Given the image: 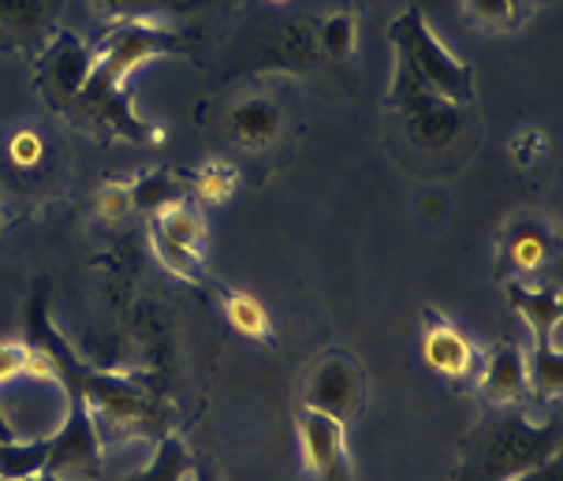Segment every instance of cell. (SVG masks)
<instances>
[{
    "instance_id": "cell-1",
    "label": "cell",
    "mask_w": 563,
    "mask_h": 481,
    "mask_svg": "<svg viewBox=\"0 0 563 481\" xmlns=\"http://www.w3.org/2000/svg\"><path fill=\"white\" fill-rule=\"evenodd\" d=\"M184 50V37L168 31V26H157L150 19H120L109 31V37H104L101 53H93V67L86 75L82 90L60 112L75 128L112 134V139H146V134L161 139V131H150L131 112L128 79L131 72H139V64Z\"/></svg>"
},
{
    "instance_id": "cell-2",
    "label": "cell",
    "mask_w": 563,
    "mask_h": 481,
    "mask_svg": "<svg viewBox=\"0 0 563 481\" xmlns=\"http://www.w3.org/2000/svg\"><path fill=\"white\" fill-rule=\"evenodd\" d=\"M388 34L396 50L393 105L404 117L433 101L463 105L474 98V67L444 50L418 8H407Z\"/></svg>"
},
{
    "instance_id": "cell-3",
    "label": "cell",
    "mask_w": 563,
    "mask_h": 481,
    "mask_svg": "<svg viewBox=\"0 0 563 481\" xmlns=\"http://www.w3.org/2000/svg\"><path fill=\"white\" fill-rule=\"evenodd\" d=\"M560 456V422L530 426L522 415L504 418L466 451L463 481H515Z\"/></svg>"
},
{
    "instance_id": "cell-4",
    "label": "cell",
    "mask_w": 563,
    "mask_h": 481,
    "mask_svg": "<svg viewBox=\"0 0 563 481\" xmlns=\"http://www.w3.org/2000/svg\"><path fill=\"white\" fill-rule=\"evenodd\" d=\"M299 448L302 463L318 481H351L347 470V422L324 415L318 407L299 411Z\"/></svg>"
},
{
    "instance_id": "cell-5",
    "label": "cell",
    "mask_w": 563,
    "mask_h": 481,
    "mask_svg": "<svg viewBox=\"0 0 563 481\" xmlns=\"http://www.w3.org/2000/svg\"><path fill=\"white\" fill-rule=\"evenodd\" d=\"M34 61H37V90H42V98L60 112L64 105L82 90L86 75H90V67H93V53L86 50L75 34L56 31V37L34 56Z\"/></svg>"
},
{
    "instance_id": "cell-6",
    "label": "cell",
    "mask_w": 563,
    "mask_h": 481,
    "mask_svg": "<svg viewBox=\"0 0 563 481\" xmlns=\"http://www.w3.org/2000/svg\"><path fill=\"white\" fill-rule=\"evenodd\" d=\"M64 0H0V50L37 56L56 37Z\"/></svg>"
},
{
    "instance_id": "cell-7",
    "label": "cell",
    "mask_w": 563,
    "mask_h": 481,
    "mask_svg": "<svg viewBox=\"0 0 563 481\" xmlns=\"http://www.w3.org/2000/svg\"><path fill=\"white\" fill-rule=\"evenodd\" d=\"M362 396H366V381L351 359H324L307 381V407H318L340 422L358 415Z\"/></svg>"
},
{
    "instance_id": "cell-8",
    "label": "cell",
    "mask_w": 563,
    "mask_h": 481,
    "mask_svg": "<svg viewBox=\"0 0 563 481\" xmlns=\"http://www.w3.org/2000/svg\"><path fill=\"white\" fill-rule=\"evenodd\" d=\"M98 451L101 440L93 433V422L86 415L82 400L68 403V422L49 437V459H45V474L49 470H82V474H98Z\"/></svg>"
},
{
    "instance_id": "cell-9",
    "label": "cell",
    "mask_w": 563,
    "mask_h": 481,
    "mask_svg": "<svg viewBox=\"0 0 563 481\" xmlns=\"http://www.w3.org/2000/svg\"><path fill=\"white\" fill-rule=\"evenodd\" d=\"M422 359L433 373L448 381H463L478 373V348H474L455 325L441 321V317L426 314V336H422Z\"/></svg>"
},
{
    "instance_id": "cell-10",
    "label": "cell",
    "mask_w": 563,
    "mask_h": 481,
    "mask_svg": "<svg viewBox=\"0 0 563 481\" xmlns=\"http://www.w3.org/2000/svg\"><path fill=\"white\" fill-rule=\"evenodd\" d=\"M478 392L489 407H515V403L527 400V354H522L515 343H496V348L485 354V362L478 365Z\"/></svg>"
},
{
    "instance_id": "cell-11",
    "label": "cell",
    "mask_w": 563,
    "mask_h": 481,
    "mask_svg": "<svg viewBox=\"0 0 563 481\" xmlns=\"http://www.w3.org/2000/svg\"><path fill=\"white\" fill-rule=\"evenodd\" d=\"M508 299H511L515 310H519L522 321H527L530 329H533V340H538V343H552V348H560V343L552 340V332L560 329V317H563L560 292H552V287L508 284Z\"/></svg>"
},
{
    "instance_id": "cell-12",
    "label": "cell",
    "mask_w": 563,
    "mask_h": 481,
    "mask_svg": "<svg viewBox=\"0 0 563 481\" xmlns=\"http://www.w3.org/2000/svg\"><path fill=\"white\" fill-rule=\"evenodd\" d=\"M228 123H232V134L243 146L257 150V146H269L276 131H280V109L269 98H251L232 112Z\"/></svg>"
},
{
    "instance_id": "cell-13",
    "label": "cell",
    "mask_w": 563,
    "mask_h": 481,
    "mask_svg": "<svg viewBox=\"0 0 563 481\" xmlns=\"http://www.w3.org/2000/svg\"><path fill=\"white\" fill-rule=\"evenodd\" d=\"M154 228L161 236H168L172 243H184L190 250H202V243H206V217H202V209L187 198H179L161 209L154 217Z\"/></svg>"
},
{
    "instance_id": "cell-14",
    "label": "cell",
    "mask_w": 563,
    "mask_h": 481,
    "mask_svg": "<svg viewBox=\"0 0 563 481\" xmlns=\"http://www.w3.org/2000/svg\"><path fill=\"white\" fill-rule=\"evenodd\" d=\"M224 317L235 332L246 336V340H269L273 336V321H269V314H265V306L246 292L224 295Z\"/></svg>"
},
{
    "instance_id": "cell-15",
    "label": "cell",
    "mask_w": 563,
    "mask_h": 481,
    "mask_svg": "<svg viewBox=\"0 0 563 481\" xmlns=\"http://www.w3.org/2000/svg\"><path fill=\"white\" fill-rule=\"evenodd\" d=\"M150 243H154V254L157 262L168 269L172 276H179V281L187 284H198L206 273V262H202V250H190L184 243H172L168 236H161L154 225H150Z\"/></svg>"
},
{
    "instance_id": "cell-16",
    "label": "cell",
    "mask_w": 563,
    "mask_h": 481,
    "mask_svg": "<svg viewBox=\"0 0 563 481\" xmlns=\"http://www.w3.org/2000/svg\"><path fill=\"white\" fill-rule=\"evenodd\" d=\"M190 451L187 445L179 437H165L157 445V456H154V463H150L142 474H131V478H123V481H187L190 474Z\"/></svg>"
},
{
    "instance_id": "cell-17",
    "label": "cell",
    "mask_w": 563,
    "mask_h": 481,
    "mask_svg": "<svg viewBox=\"0 0 563 481\" xmlns=\"http://www.w3.org/2000/svg\"><path fill=\"white\" fill-rule=\"evenodd\" d=\"M527 381L538 396L545 400H560V389H563V359H560V348L552 343H533V354L527 362Z\"/></svg>"
},
{
    "instance_id": "cell-18",
    "label": "cell",
    "mask_w": 563,
    "mask_h": 481,
    "mask_svg": "<svg viewBox=\"0 0 563 481\" xmlns=\"http://www.w3.org/2000/svg\"><path fill=\"white\" fill-rule=\"evenodd\" d=\"M179 198H184V190H179V179L172 176V172H150V176H142L135 187H131V206H139L142 214H150V217H157L161 209Z\"/></svg>"
},
{
    "instance_id": "cell-19",
    "label": "cell",
    "mask_w": 563,
    "mask_h": 481,
    "mask_svg": "<svg viewBox=\"0 0 563 481\" xmlns=\"http://www.w3.org/2000/svg\"><path fill=\"white\" fill-rule=\"evenodd\" d=\"M545 254H549V243L538 228H519L508 243V262L515 273H538L545 265Z\"/></svg>"
},
{
    "instance_id": "cell-20",
    "label": "cell",
    "mask_w": 563,
    "mask_h": 481,
    "mask_svg": "<svg viewBox=\"0 0 563 481\" xmlns=\"http://www.w3.org/2000/svg\"><path fill=\"white\" fill-rule=\"evenodd\" d=\"M355 31H358L355 12H332L321 23L318 42H321V50L332 56V61H343V56L355 53Z\"/></svg>"
},
{
    "instance_id": "cell-21",
    "label": "cell",
    "mask_w": 563,
    "mask_h": 481,
    "mask_svg": "<svg viewBox=\"0 0 563 481\" xmlns=\"http://www.w3.org/2000/svg\"><path fill=\"white\" fill-rule=\"evenodd\" d=\"M235 183H240V176H235L232 165H224V161H213V165H206L202 172H198V198L209 201V206H221V201L232 198Z\"/></svg>"
},
{
    "instance_id": "cell-22",
    "label": "cell",
    "mask_w": 563,
    "mask_h": 481,
    "mask_svg": "<svg viewBox=\"0 0 563 481\" xmlns=\"http://www.w3.org/2000/svg\"><path fill=\"white\" fill-rule=\"evenodd\" d=\"M93 4L112 19H146L150 12H161L168 4H184V0H93Z\"/></svg>"
},
{
    "instance_id": "cell-23",
    "label": "cell",
    "mask_w": 563,
    "mask_h": 481,
    "mask_svg": "<svg viewBox=\"0 0 563 481\" xmlns=\"http://www.w3.org/2000/svg\"><path fill=\"white\" fill-rule=\"evenodd\" d=\"M466 12H471L474 19H482V23L489 26H511L519 23V15H515L511 0H463Z\"/></svg>"
},
{
    "instance_id": "cell-24",
    "label": "cell",
    "mask_w": 563,
    "mask_h": 481,
    "mask_svg": "<svg viewBox=\"0 0 563 481\" xmlns=\"http://www.w3.org/2000/svg\"><path fill=\"white\" fill-rule=\"evenodd\" d=\"M131 187L128 183H109V187H101V195H98V214L101 217H109V220H120V217H128L131 214Z\"/></svg>"
},
{
    "instance_id": "cell-25",
    "label": "cell",
    "mask_w": 563,
    "mask_h": 481,
    "mask_svg": "<svg viewBox=\"0 0 563 481\" xmlns=\"http://www.w3.org/2000/svg\"><path fill=\"white\" fill-rule=\"evenodd\" d=\"M26 354H31L26 343H12V340L0 343V384H12L15 378H23Z\"/></svg>"
},
{
    "instance_id": "cell-26",
    "label": "cell",
    "mask_w": 563,
    "mask_h": 481,
    "mask_svg": "<svg viewBox=\"0 0 563 481\" xmlns=\"http://www.w3.org/2000/svg\"><path fill=\"white\" fill-rule=\"evenodd\" d=\"M8 153H12V161L19 168H34L37 161H42V153H45V146H42V139H37L34 131H19L15 139H12V146H8Z\"/></svg>"
},
{
    "instance_id": "cell-27",
    "label": "cell",
    "mask_w": 563,
    "mask_h": 481,
    "mask_svg": "<svg viewBox=\"0 0 563 481\" xmlns=\"http://www.w3.org/2000/svg\"><path fill=\"white\" fill-rule=\"evenodd\" d=\"M26 378H34V381H56V359L49 351H34L26 354Z\"/></svg>"
},
{
    "instance_id": "cell-28",
    "label": "cell",
    "mask_w": 563,
    "mask_h": 481,
    "mask_svg": "<svg viewBox=\"0 0 563 481\" xmlns=\"http://www.w3.org/2000/svg\"><path fill=\"white\" fill-rule=\"evenodd\" d=\"M515 481H560V456L549 459V463H541L538 470H527V474L515 478Z\"/></svg>"
},
{
    "instance_id": "cell-29",
    "label": "cell",
    "mask_w": 563,
    "mask_h": 481,
    "mask_svg": "<svg viewBox=\"0 0 563 481\" xmlns=\"http://www.w3.org/2000/svg\"><path fill=\"white\" fill-rule=\"evenodd\" d=\"M527 146H530V150H541V146H545V139H541L538 131H522L519 139H515V157L527 161Z\"/></svg>"
},
{
    "instance_id": "cell-30",
    "label": "cell",
    "mask_w": 563,
    "mask_h": 481,
    "mask_svg": "<svg viewBox=\"0 0 563 481\" xmlns=\"http://www.w3.org/2000/svg\"><path fill=\"white\" fill-rule=\"evenodd\" d=\"M426 220H429V225H437V220H441L444 217V201L441 198H426Z\"/></svg>"
},
{
    "instance_id": "cell-31",
    "label": "cell",
    "mask_w": 563,
    "mask_h": 481,
    "mask_svg": "<svg viewBox=\"0 0 563 481\" xmlns=\"http://www.w3.org/2000/svg\"><path fill=\"white\" fill-rule=\"evenodd\" d=\"M187 478H190V481H217L206 467H190V474H187Z\"/></svg>"
},
{
    "instance_id": "cell-32",
    "label": "cell",
    "mask_w": 563,
    "mask_h": 481,
    "mask_svg": "<svg viewBox=\"0 0 563 481\" xmlns=\"http://www.w3.org/2000/svg\"><path fill=\"white\" fill-rule=\"evenodd\" d=\"M530 4H538V0H511V8H515V15H522Z\"/></svg>"
},
{
    "instance_id": "cell-33",
    "label": "cell",
    "mask_w": 563,
    "mask_h": 481,
    "mask_svg": "<svg viewBox=\"0 0 563 481\" xmlns=\"http://www.w3.org/2000/svg\"><path fill=\"white\" fill-rule=\"evenodd\" d=\"M0 232H4V214H0Z\"/></svg>"
},
{
    "instance_id": "cell-34",
    "label": "cell",
    "mask_w": 563,
    "mask_h": 481,
    "mask_svg": "<svg viewBox=\"0 0 563 481\" xmlns=\"http://www.w3.org/2000/svg\"><path fill=\"white\" fill-rule=\"evenodd\" d=\"M26 481H31V478H26Z\"/></svg>"
}]
</instances>
